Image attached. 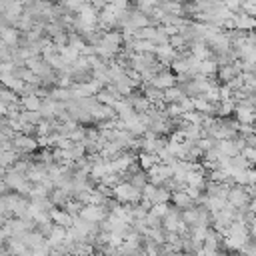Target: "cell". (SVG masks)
I'll return each mask as SVG.
<instances>
[{"mask_svg":"<svg viewBox=\"0 0 256 256\" xmlns=\"http://www.w3.org/2000/svg\"><path fill=\"white\" fill-rule=\"evenodd\" d=\"M112 196L122 202V204H134L142 200V190L138 186H134L130 180H120L114 188H112Z\"/></svg>","mask_w":256,"mask_h":256,"instance_id":"obj_1","label":"cell"},{"mask_svg":"<svg viewBox=\"0 0 256 256\" xmlns=\"http://www.w3.org/2000/svg\"><path fill=\"white\" fill-rule=\"evenodd\" d=\"M12 144L20 156H28L30 152L36 150V146H40L38 138H32V134H24V132H16V136L12 138Z\"/></svg>","mask_w":256,"mask_h":256,"instance_id":"obj_2","label":"cell"},{"mask_svg":"<svg viewBox=\"0 0 256 256\" xmlns=\"http://www.w3.org/2000/svg\"><path fill=\"white\" fill-rule=\"evenodd\" d=\"M250 200H252V198H250L246 186L232 184V188H230V192H228V202H232L236 208H242V206H248Z\"/></svg>","mask_w":256,"mask_h":256,"instance_id":"obj_3","label":"cell"},{"mask_svg":"<svg viewBox=\"0 0 256 256\" xmlns=\"http://www.w3.org/2000/svg\"><path fill=\"white\" fill-rule=\"evenodd\" d=\"M176 82H178V76H176V74H172V72H168V70H160V72L152 78L150 84H154V86L166 90V88H170V86H176Z\"/></svg>","mask_w":256,"mask_h":256,"instance_id":"obj_4","label":"cell"},{"mask_svg":"<svg viewBox=\"0 0 256 256\" xmlns=\"http://www.w3.org/2000/svg\"><path fill=\"white\" fill-rule=\"evenodd\" d=\"M172 202H174V206L176 208H180V210H184V208H190V206H194L196 204V200L184 190V188H180V190H174L172 192Z\"/></svg>","mask_w":256,"mask_h":256,"instance_id":"obj_5","label":"cell"},{"mask_svg":"<svg viewBox=\"0 0 256 256\" xmlns=\"http://www.w3.org/2000/svg\"><path fill=\"white\" fill-rule=\"evenodd\" d=\"M20 104H22V108H24V110H40V108H42V96H38L36 92L22 94Z\"/></svg>","mask_w":256,"mask_h":256,"instance_id":"obj_6","label":"cell"},{"mask_svg":"<svg viewBox=\"0 0 256 256\" xmlns=\"http://www.w3.org/2000/svg\"><path fill=\"white\" fill-rule=\"evenodd\" d=\"M216 74H218V78H220L224 84H226V82H230L234 76H238V72H236V68H234V64H232V62H228V64H220Z\"/></svg>","mask_w":256,"mask_h":256,"instance_id":"obj_7","label":"cell"},{"mask_svg":"<svg viewBox=\"0 0 256 256\" xmlns=\"http://www.w3.org/2000/svg\"><path fill=\"white\" fill-rule=\"evenodd\" d=\"M218 66H220V62H218V60H214V58L200 60V72H202V74H206V76L216 74V72H218Z\"/></svg>","mask_w":256,"mask_h":256,"instance_id":"obj_8","label":"cell"},{"mask_svg":"<svg viewBox=\"0 0 256 256\" xmlns=\"http://www.w3.org/2000/svg\"><path fill=\"white\" fill-rule=\"evenodd\" d=\"M186 92L180 88V86H170V88H166L164 90V102L168 104V102H180V98L184 96Z\"/></svg>","mask_w":256,"mask_h":256,"instance_id":"obj_9","label":"cell"},{"mask_svg":"<svg viewBox=\"0 0 256 256\" xmlns=\"http://www.w3.org/2000/svg\"><path fill=\"white\" fill-rule=\"evenodd\" d=\"M86 130H88V128H84V126L78 124L74 130L68 132V138H70L72 142H82V140H86Z\"/></svg>","mask_w":256,"mask_h":256,"instance_id":"obj_10","label":"cell"},{"mask_svg":"<svg viewBox=\"0 0 256 256\" xmlns=\"http://www.w3.org/2000/svg\"><path fill=\"white\" fill-rule=\"evenodd\" d=\"M150 212L156 214V216H160V218H164L170 212V206H168V202H156V204H152Z\"/></svg>","mask_w":256,"mask_h":256,"instance_id":"obj_11","label":"cell"},{"mask_svg":"<svg viewBox=\"0 0 256 256\" xmlns=\"http://www.w3.org/2000/svg\"><path fill=\"white\" fill-rule=\"evenodd\" d=\"M226 8L232 10V12H240L242 10V0H224Z\"/></svg>","mask_w":256,"mask_h":256,"instance_id":"obj_12","label":"cell"},{"mask_svg":"<svg viewBox=\"0 0 256 256\" xmlns=\"http://www.w3.org/2000/svg\"><path fill=\"white\" fill-rule=\"evenodd\" d=\"M248 208H250V212H252V214L256 216V198H252V200H250V204H248Z\"/></svg>","mask_w":256,"mask_h":256,"instance_id":"obj_13","label":"cell"}]
</instances>
